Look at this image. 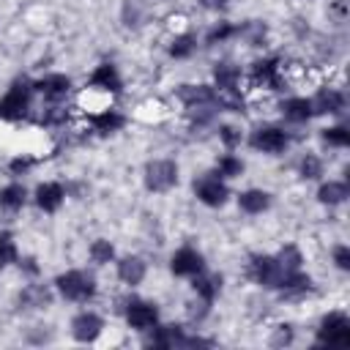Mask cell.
Segmentation results:
<instances>
[{"instance_id":"16","label":"cell","mask_w":350,"mask_h":350,"mask_svg":"<svg viewBox=\"0 0 350 350\" xmlns=\"http://www.w3.org/2000/svg\"><path fill=\"white\" fill-rule=\"evenodd\" d=\"M145 271H148V265H145V260L137 257V254H126V257L118 260V276H120V282L129 284V287H137V284L145 279Z\"/></svg>"},{"instance_id":"1","label":"cell","mask_w":350,"mask_h":350,"mask_svg":"<svg viewBox=\"0 0 350 350\" xmlns=\"http://www.w3.org/2000/svg\"><path fill=\"white\" fill-rule=\"evenodd\" d=\"M33 93H36L33 90V82H27L25 77L22 79H14L11 88L5 90V96L0 98V118L3 120H22V118H27Z\"/></svg>"},{"instance_id":"17","label":"cell","mask_w":350,"mask_h":350,"mask_svg":"<svg viewBox=\"0 0 350 350\" xmlns=\"http://www.w3.org/2000/svg\"><path fill=\"white\" fill-rule=\"evenodd\" d=\"M150 331H153V336L148 339V345H153V347H183L186 334H183L180 325H175V323L159 325V323H156Z\"/></svg>"},{"instance_id":"8","label":"cell","mask_w":350,"mask_h":350,"mask_svg":"<svg viewBox=\"0 0 350 350\" xmlns=\"http://www.w3.org/2000/svg\"><path fill=\"white\" fill-rule=\"evenodd\" d=\"M126 323H129V328H134V331H150V328L159 323V309H156V304L139 301V298L129 301V306H126Z\"/></svg>"},{"instance_id":"28","label":"cell","mask_w":350,"mask_h":350,"mask_svg":"<svg viewBox=\"0 0 350 350\" xmlns=\"http://www.w3.org/2000/svg\"><path fill=\"white\" fill-rule=\"evenodd\" d=\"M194 49H197V38H194L191 33H180V36H175L172 44H170V57L183 60V57H189Z\"/></svg>"},{"instance_id":"38","label":"cell","mask_w":350,"mask_h":350,"mask_svg":"<svg viewBox=\"0 0 350 350\" xmlns=\"http://www.w3.org/2000/svg\"><path fill=\"white\" fill-rule=\"evenodd\" d=\"M334 262H336L339 271H350V249L345 243L334 246Z\"/></svg>"},{"instance_id":"3","label":"cell","mask_w":350,"mask_h":350,"mask_svg":"<svg viewBox=\"0 0 350 350\" xmlns=\"http://www.w3.org/2000/svg\"><path fill=\"white\" fill-rule=\"evenodd\" d=\"M145 189L153 194H164L178 183V164L172 159H153L145 164Z\"/></svg>"},{"instance_id":"18","label":"cell","mask_w":350,"mask_h":350,"mask_svg":"<svg viewBox=\"0 0 350 350\" xmlns=\"http://www.w3.org/2000/svg\"><path fill=\"white\" fill-rule=\"evenodd\" d=\"M238 208L249 216H257V213L271 208V194L262 191V189H246V191L238 194Z\"/></svg>"},{"instance_id":"36","label":"cell","mask_w":350,"mask_h":350,"mask_svg":"<svg viewBox=\"0 0 350 350\" xmlns=\"http://www.w3.org/2000/svg\"><path fill=\"white\" fill-rule=\"evenodd\" d=\"M219 139H221L227 148H235V145H241L243 134H241V129H235V126H230V123H221V126H219Z\"/></svg>"},{"instance_id":"22","label":"cell","mask_w":350,"mask_h":350,"mask_svg":"<svg viewBox=\"0 0 350 350\" xmlns=\"http://www.w3.org/2000/svg\"><path fill=\"white\" fill-rule=\"evenodd\" d=\"M88 120H90L93 131H98V134H115V131H120L126 126V118L118 109H104L98 115H90Z\"/></svg>"},{"instance_id":"32","label":"cell","mask_w":350,"mask_h":350,"mask_svg":"<svg viewBox=\"0 0 350 350\" xmlns=\"http://www.w3.org/2000/svg\"><path fill=\"white\" fill-rule=\"evenodd\" d=\"M243 172V161L232 153H224L219 161H216V175L219 178H238Z\"/></svg>"},{"instance_id":"7","label":"cell","mask_w":350,"mask_h":350,"mask_svg":"<svg viewBox=\"0 0 350 350\" xmlns=\"http://www.w3.org/2000/svg\"><path fill=\"white\" fill-rule=\"evenodd\" d=\"M194 194H197V200L202 205L221 208L227 202V197H230V189H227L224 178H219L216 172H208V175H202V178L194 180Z\"/></svg>"},{"instance_id":"5","label":"cell","mask_w":350,"mask_h":350,"mask_svg":"<svg viewBox=\"0 0 350 350\" xmlns=\"http://www.w3.org/2000/svg\"><path fill=\"white\" fill-rule=\"evenodd\" d=\"M317 345H350V320L345 312H328L320 320Z\"/></svg>"},{"instance_id":"4","label":"cell","mask_w":350,"mask_h":350,"mask_svg":"<svg viewBox=\"0 0 350 350\" xmlns=\"http://www.w3.org/2000/svg\"><path fill=\"white\" fill-rule=\"evenodd\" d=\"M249 276L257 284H262V287L279 290L287 273L279 268V262H276L273 254H252V260H249Z\"/></svg>"},{"instance_id":"42","label":"cell","mask_w":350,"mask_h":350,"mask_svg":"<svg viewBox=\"0 0 350 350\" xmlns=\"http://www.w3.org/2000/svg\"><path fill=\"white\" fill-rule=\"evenodd\" d=\"M331 14L336 16V22H342V19H345V0H336V3L331 5Z\"/></svg>"},{"instance_id":"20","label":"cell","mask_w":350,"mask_h":350,"mask_svg":"<svg viewBox=\"0 0 350 350\" xmlns=\"http://www.w3.org/2000/svg\"><path fill=\"white\" fill-rule=\"evenodd\" d=\"M52 304V290L46 284H27L19 293V306L22 309H46Z\"/></svg>"},{"instance_id":"15","label":"cell","mask_w":350,"mask_h":350,"mask_svg":"<svg viewBox=\"0 0 350 350\" xmlns=\"http://www.w3.org/2000/svg\"><path fill=\"white\" fill-rule=\"evenodd\" d=\"M63 202H66V189H63L60 183L49 180V183H41V186L36 189V205H38L44 213H55Z\"/></svg>"},{"instance_id":"25","label":"cell","mask_w":350,"mask_h":350,"mask_svg":"<svg viewBox=\"0 0 350 350\" xmlns=\"http://www.w3.org/2000/svg\"><path fill=\"white\" fill-rule=\"evenodd\" d=\"M235 36H241L249 46H262V41L268 36V25H262L260 19H249L241 27H235Z\"/></svg>"},{"instance_id":"29","label":"cell","mask_w":350,"mask_h":350,"mask_svg":"<svg viewBox=\"0 0 350 350\" xmlns=\"http://www.w3.org/2000/svg\"><path fill=\"white\" fill-rule=\"evenodd\" d=\"M88 254H90V260H93L96 265H107V262L115 260V246H112L107 238H96V241L90 243Z\"/></svg>"},{"instance_id":"13","label":"cell","mask_w":350,"mask_h":350,"mask_svg":"<svg viewBox=\"0 0 350 350\" xmlns=\"http://www.w3.org/2000/svg\"><path fill=\"white\" fill-rule=\"evenodd\" d=\"M33 90L41 93L46 101L57 104L60 98L68 96V90H71V79H68L66 74H46V77H41L38 82H33Z\"/></svg>"},{"instance_id":"41","label":"cell","mask_w":350,"mask_h":350,"mask_svg":"<svg viewBox=\"0 0 350 350\" xmlns=\"http://www.w3.org/2000/svg\"><path fill=\"white\" fill-rule=\"evenodd\" d=\"M19 268H25L30 276H36V273H38V265H36V260H33V257H25V260L19 262Z\"/></svg>"},{"instance_id":"21","label":"cell","mask_w":350,"mask_h":350,"mask_svg":"<svg viewBox=\"0 0 350 350\" xmlns=\"http://www.w3.org/2000/svg\"><path fill=\"white\" fill-rule=\"evenodd\" d=\"M213 79H216V90H219V93H238L241 68L232 66V63H216Z\"/></svg>"},{"instance_id":"26","label":"cell","mask_w":350,"mask_h":350,"mask_svg":"<svg viewBox=\"0 0 350 350\" xmlns=\"http://www.w3.org/2000/svg\"><path fill=\"white\" fill-rule=\"evenodd\" d=\"M273 257H276V262H279V268H282L284 273L301 271V265H304V254H301V249H298L295 243H284Z\"/></svg>"},{"instance_id":"9","label":"cell","mask_w":350,"mask_h":350,"mask_svg":"<svg viewBox=\"0 0 350 350\" xmlns=\"http://www.w3.org/2000/svg\"><path fill=\"white\" fill-rule=\"evenodd\" d=\"M170 271L175 276H197L200 271H205V257L191 246H180L170 260Z\"/></svg>"},{"instance_id":"2","label":"cell","mask_w":350,"mask_h":350,"mask_svg":"<svg viewBox=\"0 0 350 350\" xmlns=\"http://www.w3.org/2000/svg\"><path fill=\"white\" fill-rule=\"evenodd\" d=\"M55 287H57V293L66 301L85 304V301H90L96 295V279L90 273H85V271H66V273H60L55 279Z\"/></svg>"},{"instance_id":"34","label":"cell","mask_w":350,"mask_h":350,"mask_svg":"<svg viewBox=\"0 0 350 350\" xmlns=\"http://www.w3.org/2000/svg\"><path fill=\"white\" fill-rule=\"evenodd\" d=\"M232 36H235V25H232V22H219V25H213V27L208 30V36H205V46L221 44V41H227V38H232Z\"/></svg>"},{"instance_id":"39","label":"cell","mask_w":350,"mask_h":350,"mask_svg":"<svg viewBox=\"0 0 350 350\" xmlns=\"http://www.w3.org/2000/svg\"><path fill=\"white\" fill-rule=\"evenodd\" d=\"M33 164H36L33 159H27V156H19V159H14V161L8 164V172H11V175H22V172H27Z\"/></svg>"},{"instance_id":"14","label":"cell","mask_w":350,"mask_h":350,"mask_svg":"<svg viewBox=\"0 0 350 350\" xmlns=\"http://www.w3.org/2000/svg\"><path fill=\"white\" fill-rule=\"evenodd\" d=\"M252 79L262 88L271 90H282V77H279V60L276 57H262L257 63H252Z\"/></svg>"},{"instance_id":"40","label":"cell","mask_w":350,"mask_h":350,"mask_svg":"<svg viewBox=\"0 0 350 350\" xmlns=\"http://www.w3.org/2000/svg\"><path fill=\"white\" fill-rule=\"evenodd\" d=\"M200 3H202L208 11H221V8H227L230 0H200Z\"/></svg>"},{"instance_id":"23","label":"cell","mask_w":350,"mask_h":350,"mask_svg":"<svg viewBox=\"0 0 350 350\" xmlns=\"http://www.w3.org/2000/svg\"><path fill=\"white\" fill-rule=\"evenodd\" d=\"M282 115H284V120H290V123H306L309 118H314L309 98H301V96H293V98L282 101Z\"/></svg>"},{"instance_id":"33","label":"cell","mask_w":350,"mask_h":350,"mask_svg":"<svg viewBox=\"0 0 350 350\" xmlns=\"http://www.w3.org/2000/svg\"><path fill=\"white\" fill-rule=\"evenodd\" d=\"M298 172H301L304 180H317V178L323 175V161H320V156L306 153V156L301 159V164H298Z\"/></svg>"},{"instance_id":"19","label":"cell","mask_w":350,"mask_h":350,"mask_svg":"<svg viewBox=\"0 0 350 350\" xmlns=\"http://www.w3.org/2000/svg\"><path fill=\"white\" fill-rule=\"evenodd\" d=\"M194 282H191V287H194V293L205 301V304H213V298L219 295V290H221V273H208V271H200L197 276H191Z\"/></svg>"},{"instance_id":"27","label":"cell","mask_w":350,"mask_h":350,"mask_svg":"<svg viewBox=\"0 0 350 350\" xmlns=\"http://www.w3.org/2000/svg\"><path fill=\"white\" fill-rule=\"evenodd\" d=\"M27 200V191L22 183H8L0 189V208L3 211H19Z\"/></svg>"},{"instance_id":"12","label":"cell","mask_w":350,"mask_h":350,"mask_svg":"<svg viewBox=\"0 0 350 350\" xmlns=\"http://www.w3.org/2000/svg\"><path fill=\"white\" fill-rule=\"evenodd\" d=\"M88 85L93 90H104V93H112V96H118L123 90V79H120V74H118V68L112 63H98L93 68Z\"/></svg>"},{"instance_id":"24","label":"cell","mask_w":350,"mask_h":350,"mask_svg":"<svg viewBox=\"0 0 350 350\" xmlns=\"http://www.w3.org/2000/svg\"><path fill=\"white\" fill-rule=\"evenodd\" d=\"M350 197V189H347V183L345 180H328V183H323L320 189H317V200L323 202V205H342L345 200Z\"/></svg>"},{"instance_id":"31","label":"cell","mask_w":350,"mask_h":350,"mask_svg":"<svg viewBox=\"0 0 350 350\" xmlns=\"http://www.w3.org/2000/svg\"><path fill=\"white\" fill-rule=\"evenodd\" d=\"M320 139L325 145H334V148H347L350 131H347V126H328V129H320Z\"/></svg>"},{"instance_id":"35","label":"cell","mask_w":350,"mask_h":350,"mask_svg":"<svg viewBox=\"0 0 350 350\" xmlns=\"http://www.w3.org/2000/svg\"><path fill=\"white\" fill-rule=\"evenodd\" d=\"M293 339H295L293 325H290V323H279V325L271 331L268 345H271V347H287V345H293Z\"/></svg>"},{"instance_id":"30","label":"cell","mask_w":350,"mask_h":350,"mask_svg":"<svg viewBox=\"0 0 350 350\" xmlns=\"http://www.w3.org/2000/svg\"><path fill=\"white\" fill-rule=\"evenodd\" d=\"M14 262H19V249H16L14 235L8 230H3L0 232V268L14 265Z\"/></svg>"},{"instance_id":"37","label":"cell","mask_w":350,"mask_h":350,"mask_svg":"<svg viewBox=\"0 0 350 350\" xmlns=\"http://www.w3.org/2000/svg\"><path fill=\"white\" fill-rule=\"evenodd\" d=\"M68 118V109L66 107H46V112L41 115V123H46V126H55V123H63Z\"/></svg>"},{"instance_id":"10","label":"cell","mask_w":350,"mask_h":350,"mask_svg":"<svg viewBox=\"0 0 350 350\" xmlns=\"http://www.w3.org/2000/svg\"><path fill=\"white\" fill-rule=\"evenodd\" d=\"M104 331V320L96 314V312H79L74 320H71V336L82 345L88 342H96Z\"/></svg>"},{"instance_id":"6","label":"cell","mask_w":350,"mask_h":350,"mask_svg":"<svg viewBox=\"0 0 350 350\" xmlns=\"http://www.w3.org/2000/svg\"><path fill=\"white\" fill-rule=\"evenodd\" d=\"M249 145L254 150H262V153L276 156V153H282V150L290 148V134L284 129H279V126H257L249 134Z\"/></svg>"},{"instance_id":"11","label":"cell","mask_w":350,"mask_h":350,"mask_svg":"<svg viewBox=\"0 0 350 350\" xmlns=\"http://www.w3.org/2000/svg\"><path fill=\"white\" fill-rule=\"evenodd\" d=\"M309 104H312V115H339L345 109V93L339 88L325 85L309 98Z\"/></svg>"}]
</instances>
